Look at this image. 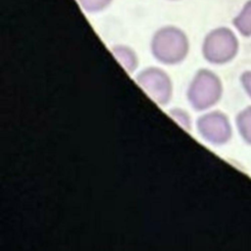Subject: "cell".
<instances>
[{"label": "cell", "mask_w": 251, "mask_h": 251, "mask_svg": "<svg viewBox=\"0 0 251 251\" xmlns=\"http://www.w3.org/2000/svg\"><path fill=\"white\" fill-rule=\"evenodd\" d=\"M113 0H77L80 7L88 13H98L105 10Z\"/></svg>", "instance_id": "obj_9"}, {"label": "cell", "mask_w": 251, "mask_h": 251, "mask_svg": "<svg viewBox=\"0 0 251 251\" xmlns=\"http://www.w3.org/2000/svg\"><path fill=\"white\" fill-rule=\"evenodd\" d=\"M239 50L235 33L226 26L209 31L202 43V55L210 64L224 65L232 61Z\"/></svg>", "instance_id": "obj_3"}, {"label": "cell", "mask_w": 251, "mask_h": 251, "mask_svg": "<svg viewBox=\"0 0 251 251\" xmlns=\"http://www.w3.org/2000/svg\"><path fill=\"white\" fill-rule=\"evenodd\" d=\"M200 136L213 145H224L232 136V127L228 117L221 111H211L200 116L196 121Z\"/></svg>", "instance_id": "obj_5"}, {"label": "cell", "mask_w": 251, "mask_h": 251, "mask_svg": "<svg viewBox=\"0 0 251 251\" xmlns=\"http://www.w3.org/2000/svg\"><path fill=\"white\" fill-rule=\"evenodd\" d=\"M111 52L128 74H132L136 70L138 59L135 52L130 47L119 44L113 46Z\"/></svg>", "instance_id": "obj_6"}, {"label": "cell", "mask_w": 251, "mask_h": 251, "mask_svg": "<svg viewBox=\"0 0 251 251\" xmlns=\"http://www.w3.org/2000/svg\"><path fill=\"white\" fill-rule=\"evenodd\" d=\"M240 83L246 94L251 98V70L245 71L241 74Z\"/></svg>", "instance_id": "obj_11"}, {"label": "cell", "mask_w": 251, "mask_h": 251, "mask_svg": "<svg viewBox=\"0 0 251 251\" xmlns=\"http://www.w3.org/2000/svg\"><path fill=\"white\" fill-rule=\"evenodd\" d=\"M235 125L243 141L251 145V105L238 112L235 117Z\"/></svg>", "instance_id": "obj_7"}, {"label": "cell", "mask_w": 251, "mask_h": 251, "mask_svg": "<svg viewBox=\"0 0 251 251\" xmlns=\"http://www.w3.org/2000/svg\"><path fill=\"white\" fill-rule=\"evenodd\" d=\"M223 90V82L217 74L208 69H200L188 85L186 97L194 110L205 111L221 100Z\"/></svg>", "instance_id": "obj_2"}, {"label": "cell", "mask_w": 251, "mask_h": 251, "mask_svg": "<svg viewBox=\"0 0 251 251\" xmlns=\"http://www.w3.org/2000/svg\"><path fill=\"white\" fill-rule=\"evenodd\" d=\"M172 119H174L178 125L181 126L185 130H190L191 128V120L190 116L187 112H185L183 109L179 108H174L171 109L168 113Z\"/></svg>", "instance_id": "obj_10"}, {"label": "cell", "mask_w": 251, "mask_h": 251, "mask_svg": "<svg viewBox=\"0 0 251 251\" xmlns=\"http://www.w3.org/2000/svg\"><path fill=\"white\" fill-rule=\"evenodd\" d=\"M233 25L243 36H251V0L247 1L232 21Z\"/></svg>", "instance_id": "obj_8"}, {"label": "cell", "mask_w": 251, "mask_h": 251, "mask_svg": "<svg viewBox=\"0 0 251 251\" xmlns=\"http://www.w3.org/2000/svg\"><path fill=\"white\" fill-rule=\"evenodd\" d=\"M153 57L165 65L181 63L189 51V40L185 32L175 25H165L155 31L150 43Z\"/></svg>", "instance_id": "obj_1"}, {"label": "cell", "mask_w": 251, "mask_h": 251, "mask_svg": "<svg viewBox=\"0 0 251 251\" xmlns=\"http://www.w3.org/2000/svg\"><path fill=\"white\" fill-rule=\"evenodd\" d=\"M135 80L146 94L160 106L167 105L173 95V83L169 75L157 67H149L139 72Z\"/></svg>", "instance_id": "obj_4"}]
</instances>
